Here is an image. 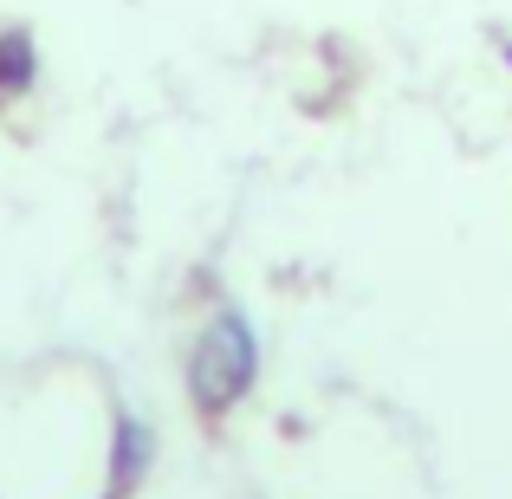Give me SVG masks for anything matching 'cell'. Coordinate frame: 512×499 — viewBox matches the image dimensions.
Wrapping results in <instances>:
<instances>
[{
  "mask_svg": "<svg viewBox=\"0 0 512 499\" xmlns=\"http://www.w3.org/2000/svg\"><path fill=\"white\" fill-rule=\"evenodd\" d=\"M253 383V331L240 325L234 312L214 318L195 344V363H188V389H195L201 409L221 415L227 402H240V389Z\"/></svg>",
  "mask_w": 512,
  "mask_h": 499,
  "instance_id": "6da1fadb",
  "label": "cell"
},
{
  "mask_svg": "<svg viewBox=\"0 0 512 499\" xmlns=\"http://www.w3.org/2000/svg\"><path fill=\"white\" fill-rule=\"evenodd\" d=\"M33 85V39L26 33H0V98Z\"/></svg>",
  "mask_w": 512,
  "mask_h": 499,
  "instance_id": "7a4b0ae2",
  "label": "cell"
}]
</instances>
